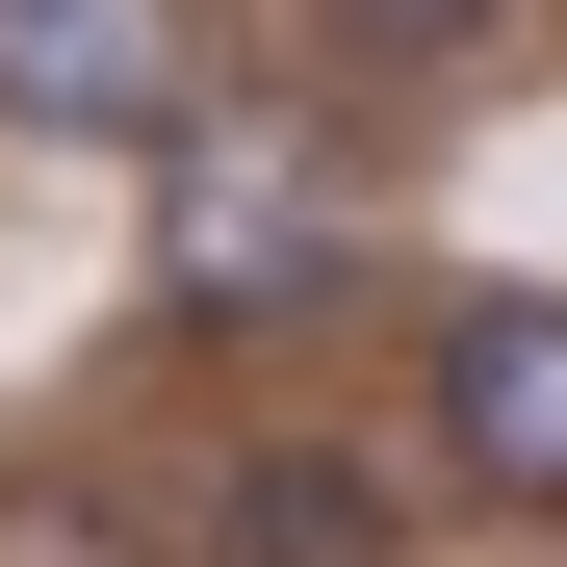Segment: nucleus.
I'll use <instances>...</instances> for the list:
<instances>
[{"mask_svg": "<svg viewBox=\"0 0 567 567\" xmlns=\"http://www.w3.org/2000/svg\"><path fill=\"white\" fill-rule=\"evenodd\" d=\"M130 310L233 388H310L336 336H413V258H388V130H284V104H207L155 155V233H130Z\"/></svg>", "mask_w": 567, "mask_h": 567, "instance_id": "f257e3e1", "label": "nucleus"}, {"mask_svg": "<svg viewBox=\"0 0 567 567\" xmlns=\"http://www.w3.org/2000/svg\"><path fill=\"white\" fill-rule=\"evenodd\" d=\"M0 567H181V516L104 439H0Z\"/></svg>", "mask_w": 567, "mask_h": 567, "instance_id": "423d86ee", "label": "nucleus"}, {"mask_svg": "<svg viewBox=\"0 0 567 567\" xmlns=\"http://www.w3.org/2000/svg\"><path fill=\"white\" fill-rule=\"evenodd\" d=\"M258 27H284V78H310L336 130H464L491 78L567 52V0H258Z\"/></svg>", "mask_w": 567, "mask_h": 567, "instance_id": "39448f33", "label": "nucleus"}, {"mask_svg": "<svg viewBox=\"0 0 567 567\" xmlns=\"http://www.w3.org/2000/svg\"><path fill=\"white\" fill-rule=\"evenodd\" d=\"M388 439L464 542H542L567 567V258H439L413 336H388Z\"/></svg>", "mask_w": 567, "mask_h": 567, "instance_id": "f03ea898", "label": "nucleus"}, {"mask_svg": "<svg viewBox=\"0 0 567 567\" xmlns=\"http://www.w3.org/2000/svg\"><path fill=\"white\" fill-rule=\"evenodd\" d=\"M233 104V0H0V130L27 155H181Z\"/></svg>", "mask_w": 567, "mask_h": 567, "instance_id": "20e7f679", "label": "nucleus"}, {"mask_svg": "<svg viewBox=\"0 0 567 567\" xmlns=\"http://www.w3.org/2000/svg\"><path fill=\"white\" fill-rule=\"evenodd\" d=\"M155 516H181V567H439V542H464V516L413 491V439L336 413V388H233L207 439L155 464Z\"/></svg>", "mask_w": 567, "mask_h": 567, "instance_id": "7ed1b4c3", "label": "nucleus"}]
</instances>
